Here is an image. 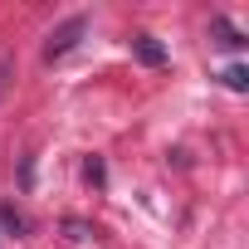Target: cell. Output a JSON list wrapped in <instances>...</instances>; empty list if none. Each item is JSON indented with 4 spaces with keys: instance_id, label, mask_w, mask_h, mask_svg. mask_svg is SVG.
Listing matches in <instances>:
<instances>
[{
    "instance_id": "cell-1",
    "label": "cell",
    "mask_w": 249,
    "mask_h": 249,
    "mask_svg": "<svg viewBox=\"0 0 249 249\" xmlns=\"http://www.w3.org/2000/svg\"><path fill=\"white\" fill-rule=\"evenodd\" d=\"M83 30H88V20H83V15L64 20V25H59V30L49 35V44H44V59H64V54H69V49H73V44L83 39Z\"/></svg>"
},
{
    "instance_id": "cell-2",
    "label": "cell",
    "mask_w": 249,
    "mask_h": 249,
    "mask_svg": "<svg viewBox=\"0 0 249 249\" xmlns=\"http://www.w3.org/2000/svg\"><path fill=\"white\" fill-rule=\"evenodd\" d=\"M132 54H137V64H147V69H161V64H166V44H157L152 35H137V39H132Z\"/></svg>"
},
{
    "instance_id": "cell-3",
    "label": "cell",
    "mask_w": 249,
    "mask_h": 249,
    "mask_svg": "<svg viewBox=\"0 0 249 249\" xmlns=\"http://www.w3.org/2000/svg\"><path fill=\"white\" fill-rule=\"evenodd\" d=\"M220 83L234 88V93H244V88H249V69H244V64H230V69L220 73Z\"/></svg>"
},
{
    "instance_id": "cell-4",
    "label": "cell",
    "mask_w": 249,
    "mask_h": 249,
    "mask_svg": "<svg viewBox=\"0 0 249 249\" xmlns=\"http://www.w3.org/2000/svg\"><path fill=\"white\" fill-rule=\"evenodd\" d=\"M210 30H215V35H220V44H230V49H239V44H244V39H239V30H230V20H225V15H215V25H210Z\"/></svg>"
},
{
    "instance_id": "cell-5",
    "label": "cell",
    "mask_w": 249,
    "mask_h": 249,
    "mask_svg": "<svg viewBox=\"0 0 249 249\" xmlns=\"http://www.w3.org/2000/svg\"><path fill=\"white\" fill-rule=\"evenodd\" d=\"M0 225L15 230V234H25V230H30V225H25V215H15V210H0Z\"/></svg>"
}]
</instances>
